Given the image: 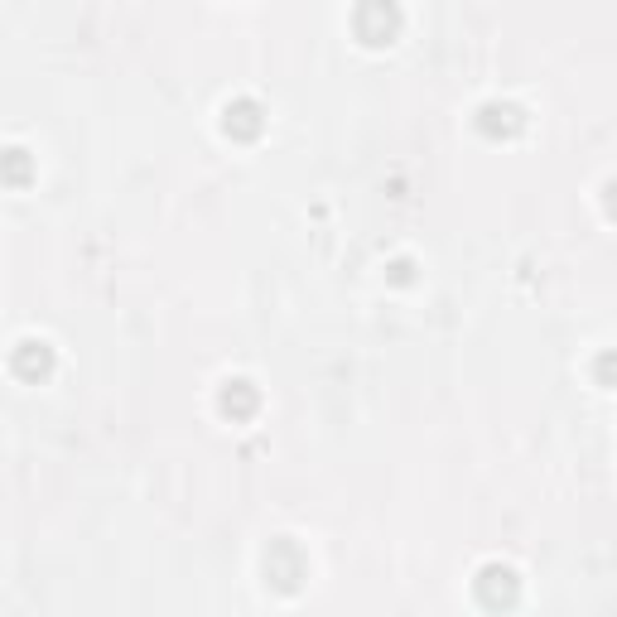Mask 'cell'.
<instances>
[{"label": "cell", "instance_id": "obj_1", "mask_svg": "<svg viewBox=\"0 0 617 617\" xmlns=\"http://www.w3.org/2000/svg\"><path fill=\"white\" fill-rule=\"evenodd\" d=\"M352 25H357V39H362V44H391L396 29H401V10H396V5H362V10L352 15Z\"/></svg>", "mask_w": 617, "mask_h": 617}, {"label": "cell", "instance_id": "obj_2", "mask_svg": "<svg viewBox=\"0 0 617 617\" xmlns=\"http://www.w3.org/2000/svg\"><path fill=\"white\" fill-rule=\"evenodd\" d=\"M516 593H521V579H516V569H507V564H487L483 574H478V598H483L487 608H511Z\"/></svg>", "mask_w": 617, "mask_h": 617}, {"label": "cell", "instance_id": "obj_3", "mask_svg": "<svg viewBox=\"0 0 617 617\" xmlns=\"http://www.w3.org/2000/svg\"><path fill=\"white\" fill-rule=\"evenodd\" d=\"M266 579L275 584V589H285V593L304 579V560H299V550L290 545V540H280V545L266 555Z\"/></svg>", "mask_w": 617, "mask_h": 617}, {"label": "cell", "instance_id": "obj_4", "mask_svg": "<svg viewBox=\"0 0 617 617\" xmlns=\"http://www.w3.org/2000/svg\"><path fill=\"white\" fill-rule=\"evenodd\" d=\"M261 126H266V121H261V107H256L251 97H237V102L222 107V131L237 135V140H256Z\"/></svg>", "mask_w": 617, "mask_h": 617}, {"label": "cell", "instance_id": "obj_5", "mask_svg": "<svg viewBox=\"0 0 617 617\" xmlns=\"http://www.w3.org/2000/svg\"><path fill=\"white\" fill-rule=\"evenodd\" d=\"M478 126H483V135H516L521 126H526V116H521V107H511V102H487L483 111H478Z\"/></svg>", "mask_w": 617, "mask_h": 617}, {"label": "cell", "instance_id": "obj_6", "mask_svg": "<svg viewBox=\"0 0 617 617\" xmlns=\"http://www.w3.org/2000/svg\"><path fill=\"white\" fill-rule=\"evenodd\" d=\"M222 415H232V420H251L256 415V405H261V396H256V386L251 381H227L222 386Z\"/></svg>", "mask_w": 617, "mask_h": 617}, {"label": "cell", "instance_id": "obj_7", "mask_svg": "<svg viewBox=\"0 0 617 617\" xmlns=\"http://www.w3.org/2000/svg\"><path fill=\"white\" fill-rule=\"evenodd\" d=\"M10 367L20 376H29V381H39V376H49V367H54V352H49V343H20Z\"/></svg>", "mask_w": 617, "mask_h": 617}, {"label": "cell", "instance_id": "obj_8", "mask_svg": "<svg viewBox=\"0 0 617 617\" xmlns=\"http://www.w3.org/2000/svg\"><path fill=\"white\" fill-rule=\"evenodd\" d=\"M593 381H598V386H617V352H603V357L593 362Z\"/></svg>", "mask_w": 617, "mask_h": 617}, {"label": "cell", "instance_id": "obj_9", "mask_svg": "<svg viewBox=\"0 0 617 617\" xmlns=\"http://www.w3.org/2000/svg\"><path fill=\"white\" fill-rule=\"evenodd\" d=\"M25 174H29L25 150H10V155H5V179H10V184H25Z\"/></svg>", "mask_w": 617, "mask_h": 617}, {"label": "cell", "instance_id": "obj_10", "mask_svg": "<svg viewBox=\"0 0 617 617\" xmlns=\"http://www.w3.org/2000/svg\"><path fill=\"white\" fill-rule=\"evenodd\" d=\"M603 203H608V213L617 217V179H613V184H608V188H603Z\"/></svg>", "mask_w": 617, "mask_h": 617}]
</instances>
